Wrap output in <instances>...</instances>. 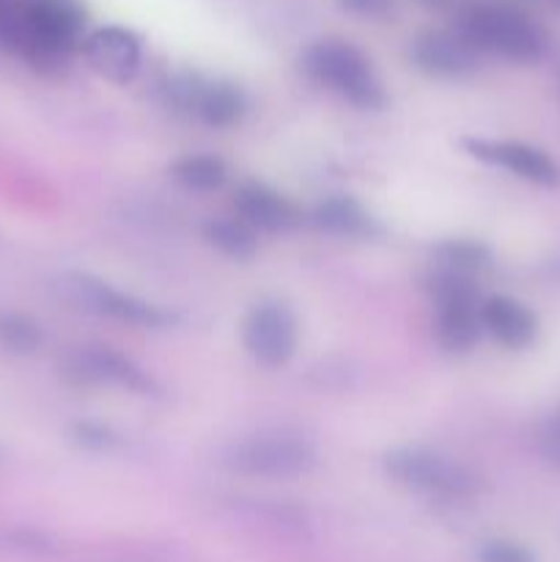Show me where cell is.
<instances>
[{
    "instance_id": "1",
    "label": "cell",
    "mask_w": 560,
    "mask_h": 562,
    "mask_svg": "<svg viewBox=\"0 0 560 562\" xmlns=\"http://www.w3.org/2000/svg\"><path fill=\"white\" fill-rule=\"evenodd\" d=\"M80 0H0V44L38 69L58 66L82 44Z\"/></svg>"
},
{
    "instance_id": "2",
    "label": "cell",
    "mask_w": 560,
    "mask_h": 562,
    "mask_svg": "<svg viewBox=\"0 0 560 562\" xmlns=\"http://www.w3.org/2000/svg\"><path fill=\"white\" fill-rule=\"evenodd\" d=\"M302 69L318 86L340 93L346 102L360 110H382L388 104L382 80L373 71L371 60L349 42L324 38L302 53Z\"/></svg>"
},
{
    "instance_id": "3",
    "label": "cell",
    "mask_w": 560,
    "mask_h": 562,
    "mask_svg": "<svg viewBox=\"0 0 560 562\" xmlns=\"http://www.w3.org/2000/svg\"><path fill=\"white\" fill-rule=\"evenodd\" d=\"M459 33L478 53L503 55L516 64H533L547 49V36L541 27L525 11L505 3L472 5L461 14Z\"/></svg>"
},
{
    "instance_id": "4",
    "label": "cell",
    "mask_w": 560,
    "mask_h": 562,
    "mask_svg": "<svg viewBox=\"0 0 560 562\" xmlns=\"http://www.w3.org/2000/svg\"><path fill=\"white\" fill-rule=\"evenodd\" d=\"M384 470L401 486L443 497H467L478 492L481 481L472 470L443 453L426 448H395L384 456Z\"/></svg>"
},
{
    "instance_id": "5",
    "label": "cell",
    "mask_w": 560,
    "mask_h": 562,
    "mask_svg": "<svg viewBox=\"0 0 560 562\" xmlns=\"http://www.w3.org/2000/svg\"><path fill=\"white\" fill-rule=\"evenodd\" d=\"M316 448L307 439L291 434H261L234 445L228 453V467L239 475L289 481V477L307 475L316 467Z\"/></svg>"
},
{
    "instance_id": "6",
    "label": "cell",
    "mask_w": 560,
    "mask_h": 562,
    "mask_svg": "<svg viewBox=\"0 0 560 562\" xmlns=\"http://www.w3.org/2000/svg\"><path fill=\"white\" fill-rule=\"evenodd\" d=\"M60 294H64L71 305L80 307V311L115 318V322L124 324H135V327L157 329L173 322V313L163 311L159 305L141 300V296L124 294V291L113 289V285H108L104 280L93 278V274H66V278H60Z\"/></svg>"
},
{
    "instance_id": "7",
    "label": "cell",
    "mask_w": 560,
    "mask_h": 562,
    "mask_svg": "<svg viewBox=\"0 0 560 562\" xmlns=\"http://www.w3.org/2000/svg\"><path fill=\"white\" fill-rule=\"evenodd\" d=\"M242 344L258 366L283 368L296 355L300 322L285 302L264 300L247 311L242 322Z\"/></svg>"
},
{
    "instance_id": "8",
    "label": "cell",
    "mask_w": 560,
    "mask_h": 562,
    "mask_svg": "<svg viewBox=\"0 0 560 562\" xmlns=\"http://www.w3.org/2000/svg\"><path fill=\"white\" fill-rule=\"evenodd\" d=\"M170 97L181 110L212 130L236 126L247 113V97L236 82L206 80L195 71H181L170 80Z\"/></svg>"
},
{
    "instance_id": "9",
    "label": "cell",
    "mask_w": 560,
    "mask_h": 562,
    "mask_svg": "<svg viewBox=\"0 0 560 562\" xmlns=\"http://www.w3.org/2000/svg\"><path fill=\"white\" fill-rule=\"evenodd\" d=\"M464 151L472 159L492 168H503L516 179H525L536 187L555 190L560 187V162L544 148L530 146L522 140H483V137H467Z\"/></svg>"
},
{
    "instance_id": "10",
    "label": "cell",
    "mask_w": 560,
    "mask_h": 562,
    "mask_svg": "<svg viewBox=\"0 0 560 562\" xmlns=\"http://www.w3.org/2000/svg\"><path fill=\"white\" fill-rule=\"evenodd\" d=\"M64 376L75 384H115V387L132 390V393L148 395L157 390L146 371L130 360L104 346H91L80 349L64 362Z\"/></svg>"
},
{
    "instance_id": "11",
    "label": "cell",
    "mask_w": 560,
    "mask_h": 562,
    "mask_svg": "<svg viewBox=\"0 0 560 562\" xmlns=\"http://www.w3.org/2000/svg\"><path fill=\"white\" fill-rule=\"evenodd\" d=\"M88 66L104 80L126 86L137 77L143 64V44L137 33L121 25H104L88 33L80 44Z\"/></svg>"
},
{
    "instance_id": "12",
    "label": "cell",
    "mask_w": 560,
    "mask_h": 562,
    "mask_svg": "<svg viewBox=\"0 0 560 562\" xmlns=\"http://www.w3.org/2000/svg\"><path fill=\"white\" fill-rule=\"evenodd\" d=\"M410 58L423 75L459 80L478 69V49L459 31H423L412 38Z\"/></svg>"
},
{
    "instance_id": "13",
    "label": "cell",
    "mask_w": 560,
    "mask_h": 562,
    "mask_svg": "<svg viewBox=\"0 0 560 562\" xmlns=\"http://www.w3.org/2000/svg\"><path fill=\"white\" fill-rule=\"evenodd\" d=\"M236 217L245 220L253 231L264 234H285L296 228L302 220V212L291 198L278 192L275 187L264 181H242L236 190Z\"/></svg>"
},
{
    "instance_id": "14",
    "label": "cell",
    "mask_w": 560,
    "mask_h": 562,
    "mask_svg": "<svg viewBox=\"0 0 560 562\" xmlns=\"http://www.w3.org/2000/svg\"><path fill=\"white\" fill-rule=\"evenodd\" d=\"M481 324L483 333L492 335L505 349L522 351L536 344L538 338V316L508 294H494L481 302Z\"/></svg>"
},
{
    "instance_id": "15",
    "label": "cell",
    "mask_w": 560,
    "mask_h": 562,
    "mask_svg": "<svg viewBox=\"0 0 560 562\" xmlns=\"http://www.w3.org/2000/svg\"><path fill=\"white\" fill-rule=\"evenodd\" d=\"M313 225L333 236H349V239H366L377 234V220L349 195L324 198L313 209Z\"/></svg>"
},
{
    "instance_id": "16",
    "label": "cell",
    "mask_w": 560,
    "mask_h": 562,
    "mask_svg": "<svg viewBox=\"0 0 560 562\" xmlns=\"http://www.w3.org/2000/svg\"><path fill=\"white\" fill-rule=\"evenodd\" d=\"M437 269L461 278H475L494 267V252L478 239H445L434 247Z\"/></svg>"
},
{
    "instance_id": "17",
    "label": "cell",
    "mask_w": 560,
    "mask_h": 562,
    "mask_svg": "<svg viewBox=\"0 0 560 562\" xmlns=\"http://www.w3.org/2000/svg\"><path fill=\"white\" fill-rule=\"evenodd\" d=\"M203 239L214 250L223 252L225 258H234V261H250L258 252V234L239 217L209 220L203 225Z\"/></svg>"
},
{
    "instance_id": "18",
    "label": "cell",
    "mask_w": 560,
    "mask_h": 562,
    "mask_svg": "<svg viewBox=\"0 0 560 562\" xmlns=\"http://www.w3.org/2000/svg\"><path fill=\"white\" fill-rule=\"evenodd\" d=\"M170 176L179 181L184 190L192 192H212L220 190L228 179V168L214 154H187L170 165Z\"/></svg>"
},
{
    "instance_id": "19",
    "label": "cell",
    "mask_w": 560,
    "mask_h": 562,
    "mask_svg": "<svg viewBox=\"0 0 560 562\" xmlns=\"http://www.w3.org/2000/svg\"><path fill=\"white\" fill-rule=\"evenodd\" d=\"M42 340V327L33 318L22 316V313H0V346L14 355H33Z\"/></svg>"
},
{
    "instance_id": "20",
    "label": "cell",
    "mask_w": 560,
    "mask_h": 562,
    "mask_svg": "<svg viewBox=\"0 0 560 562\" xmlns=\"http://www.w3.org/2000/svg\"><path fill=\"white\" fill-rule=\"evenodd\" d=\"M71 439L80 448L97 450V453H108V450H113L119 445V437L108 426H102V423H77L71 428Z\"/></svg>"
},
{
    "instance_id": "21",
    "label": "cell",
    "mask_w": 560,
    "mask_h": 562,
    "mask_svg": "<svg viewBox=\"0 0 560 562\" xmlns=\"http://www.w3.org/2000/svg\"><path fill=\"white\" fill-rule=\"evenodd\" d=\"M340 9L355 16H382L393 9V0H338Z\"/></svg>"
},
{
    "instance_id": "22",
    "label": "cell",
    "mask_w": 560,
    "mask_h": 562,
    "mask_svg": "<svg viewBox=\"0 0 560 562\" xmlns=\"http://www.w3.org/2000/svg\"><path fill=\"white\" fill-rule=\"evenodd\" d=\"M483 560L486 562H533L530 554H527L522 547H516V543H492V547H486V552H483Z\"/></svg>"
},
{
    "instance_id": "23",
    "label": "cell",
    "mask_w": 560,
    "mask_h": 562,
    "mask_svg": "<svg viewBox=\"0 0 560 562\" xmlns=\"http://www.w3.org/2000/svg\"><path fill=\"white\" fill-rule=\"evenodd\" d=\"M544 445H547V453L560 464V409L544 426Z\"/></svg>"
},
{
    "instance_id": "24",
    "label": "cell",
    "mask_w": 560,
    "mask_h": 562,
    "mask_svg": "<svg viewBox=\"0 0 560 562\" xmlns=\"http://www.w3.org/2000/svg\"><path fill=\"white\" fill-rule=\"evenodd\" d=\"M421 3H443V0H421Z\"/></svg>"
},
{
    "instance_id": "25",
    "label": "cell",
    "mask_w": 560,
    "mask_h": 562,
    "mask_svg": "<svg viewBox=\"0 0 560 562\" xmlns=\"http://www.w3.org/2000/svg\"><path fill=\"white\" fill-rule=\"evenodd\" d=\"M549 3H555V5H558V9H560V0H549Z\"/></svg>"
}]
</instances>
